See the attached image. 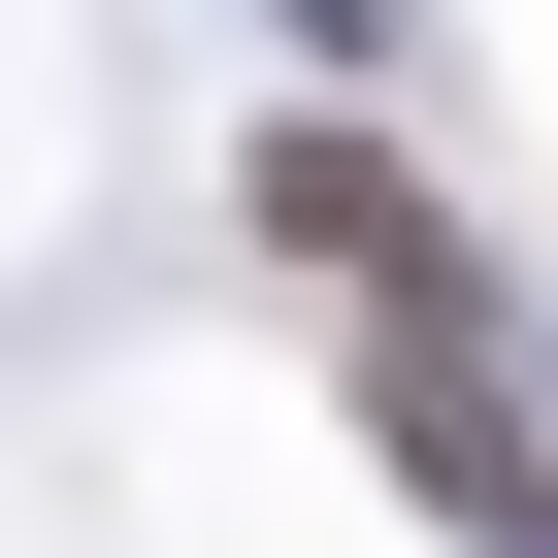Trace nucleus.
<instances>
[{"label": "nucleus", "instance_id": "f03ea898", "mask_svg": "<svg viewBox=\"0 0 558 558\" xmlns=\"http://www.w3.org/2000/svg\"><path fill=\"white\" fill-rule=\"evenodd\" d=\"M263 263L395 296V263H427V165H395V132H263Z\"/></svg>", "mask_w": 558, "mask_h": 558}, {"label": "nucleus", "instance_id": "f257e3e1", "mask_svg": "<svg viewBox=\"0 0 558 558\" xmlns=\"http://www.w3.org/2000/svg\"><path fill=\"white\" fill-rule=\"evenodd\" d=\"M362 427L427 460V525H493V558H558V460H525V362L460 329V263H395V296H362Z\"/></svg>", "mask_w": 558, "mask_h": 558}]
</instances>
